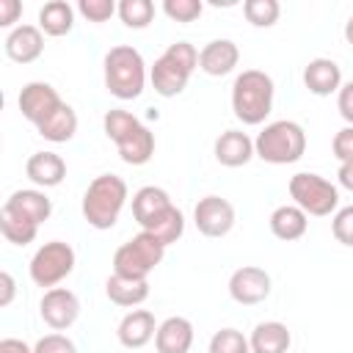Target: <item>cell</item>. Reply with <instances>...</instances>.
I'll use <instances>...</instances> for the list:
<instances>
[{
    "instance_id": "6da1fadb",
    "label": "cell",
    "mask_w": 353,
    "mask_h": 353,
    "mask_svg": "<svg viewBox=\"0 0 353 353\" xmlns=\"http://www.w3.org/2000/svg\"><path fill=\"white\" fill-rule=\"evenodd\" d=\"M273 77L262 69H245L232 85V110L243 124H262L273 110Z\"/></svg>"
},
{
    "instance_id": "7a4b0ae2",
    "label": "cell",
    "mask_w": 353,
    "mask_h": 353,
    "mask_svg": "<svg viewBox=\"0 0 353 353\" xmlns=\"http://www.w3.org/2000/svg\"><path fill=\"white\" fill-rule=\"evenodd\" d=\"M127 204V182L119 174H99L83 193V218L94 229H110Z\"/></svg>"
},
{
    "instance_id": "3957f363",
    "label": "cell",
    "mask_w": 353,
    "mask_h": 353,
    "mask_svg": "<svg viewBox=\"0 0 353 353\" xmlns=\"http://www.w3.org/2000/svg\"><path fill=\"white\" fill-rule=\"evenodd\" d=\"M254 152L259 160L270 165H290L298 163L306 152V132L292 119H279L262 127L254 141Z\"/></svg>"
},
{
    "instance_id": "277c9868",
    "label": "cell",
    "mask_w": 353,
    "mask_h": 353,
    "mask_svg": "<svg viewBox=\"0 0 353 353\" xmlns=\"http://www.w3.org/2000/svg\"><path fill=\"white\" fill-rule=\"evenodd\" d=\"M143 85H146L143 55L130 44L110 47L105 55V88L116 99H135L143 94Z\"/></svg>"
},
{
    "instance_id": "5b68a950",
    "label": "cell",
    "mask_w": 353,
    "mask_h": 353,
    "mask_svg": "<svg viewBox=\"0 0 353 353\" xmlns=\"http://www.w3.org/2000/svg\"><path fill=\"white\" fill-rule=\"evenodd\" d=\"M193 69H199V50L190 41H174L149 72L152 88L160 97H176L185 91Z\"/></svg>"
},
{
    "instance_id": "8992f818",
    "label": "cell",
    "mask_w": 353,
    "mask_h": 353,
    "mask_svg": "<svg viewBox=\"0 0 353 353\" xmlns=\"http://www.w3.org/2000/svg\"><path fill=\"white\" fill-rule=\"evenodd\" d=\"M163 256H165V245L154 234L141 229L132 240L116 248L113 273L127 276V279H149V273L163 262Z\"/></svg>"
},
{
    "instance_id": "52a82bcc",
    "label": "cell",
    "mask_w": 353,
    "mask_h": 353,
    "mask_svg": "<svg viewBox=\"0 0 353 353\" xmlns=\"http://www.w3.org/2000/svg\"><path fill=\"white\" fill-rule=\"evenodd\" d=\"M290 196L295 207H301L306 215H314V218H325L339 207L336 185L312 171H301L290 176Z\"/></svg>"
},
{
    "instance_id": "ba28073f",
    "label": "cell",
    "mask_w": 353,
    "mask_h": 353,
    "mask_svg": "<svg viewBox=\"0 0 353 353\" xmlns=\"http://www.w3.org/2000/svg\"><path fill=\"white\" fill-rule=\"evenodd\" d=\"M28 270H30V281L36 287L52 290L74 270V248L63 240H50L33 254Z\"/></svg>"
},
{
    "instance_id": "9c48e42d",
    "label": "cell",
    "mask_w": 353,
    "mask_h": 353,
    "mask_svg": "<svg viewBox=\"0 0 353 353\" xmlns=\"http://www.w3.org/2000/svg\"><path fill=\"white\" fill-rule=\"evenodd\" d=\"M193 223L204 237H226L234 226V207L223 196H204L193 207Z\"/></svg>"
},
{
    "instance_id": "30bf717a",
    "label": "cell",
    "mask_w": 353,
    "mask_h": 353,
    "mask_svg": "<svg viewBox=\"0 0 353 353\" xmlns=\"http://www.w3.org/2000/svg\"><path fill=\"white\" fill-rule=\"evenodd\" d=\"M229 295L243 306L262 303L270 295V273L256 265H243L229 276Z\"/></svg>"
},
{
    "instance_id": "8fae6325",
    "label": "cell",
    "mask_w": 353,
    "mask_h": 353,
    "mask_svg": "<svg viewBox=\"0 0 353 353\" xmlns=\"http://www.w3.org/2000/svg\"><path fill=\"white\" fill-rule=\"evenodd\" d=\"M39 314L41 320L55 328V331H66L69 325H74V320L80 317V301L72 290L66 287H52L41 295V303H39Z\"/></svg>"
},
{
    "instance_id": "7c38bea8",
    "label": "cell",
    "mask_w": 353,
    "mask_h": 353,
    "mask_svg": "<svg viewBox=\"0 0 353 353\" xmlns=\"http://www.w3.org/2000/svg\"><path fill=\"white\" fill-rule=\"evenodd\" d=\"M17 105H19V113H22L33 127H39L55 108L63 105V99L58 97V91H55L50 83L33 80V83L22 85V91H19V97H17Z\"/></svg>"
},
{
    "instance_id": "4fadbf2b",
    "label": "cell",
    "mask_w": 353,
    "mask_h": 353,
    "mask_svg": "<svg viewBox=\"0 0 353 353\" xmlns=\"http://www.w3.org/2000/svg\"><path fill=\"white\" fill-rule=\"evenodd\" d=\"M240 63V50L232 39H212L199 52V69L210 77H223Z\"/></svg>"
},
{
    "instance_id": "5bb4252c",
    "label": "cell",
    "mask_w": 353,
    "mask_h": 353,
    "mask_svg": "<svg viewBox=\"0 0 353 353\" xmlns=\"http://www.w3.org/2000/svg\"><path fill=\"white\" fill-rule=\"evenodd\" d=\"M44 52V33L39 25H17L6 36V55L17 63H33Z\"/></svg>"
},
{
    "instance_id": "9a60e30c",
    "label": "cell",
    "mask_w": 353,
    "mask_h": 353,
    "mask_svg": "<svg viewBox=\"0 0 353 353\" xmlns=\"http://www.w3.org/2000/svg\"><path fill=\"white\" fill-rule=\"evenodd\" d=\"M154 334H157V323L149 309H132L119 323V342L130 350L143 347L146 342L154 339Z\"/></svg>"
},
{
    "instance_id": "2e32d148",
    "label": "cell",
    "mask_w": 353,
    "mask_h": 353,
    "mask_svg": "<svg viewBox=\"0 0 353 353\" xmlns=\"http://www.w3.org/2000/svg\"><path fill=\"white\" fill-rule=\"evenodd\" d=\"M193 345V323L188 317H165L157 325L154 334V347L157 353H188Z\"/></svg>"
},
{
    "instance_id": "e0dca14e",
    "label": "cell",
    "mask_w": 353,
    "mask_h": 353,
    "mask_svg": "<svg viewBox=\"0 0 353 353\" xmlns=\"http://www.w3.org/2000/svg\"><path fill=\"white\" fill-rule=\"evenodd\" d=\"M303 85L317 97H331L342 88V69L331 58H312L303 69Z\"/></svg>"
},
{
    "instance_id": "ac0fdd59",
    "label": "cell",
    "mask_w": 353,
    "mask_h": 353,
    "mask_svg": "<svg viewBox=\"0 0 353 353\" xmlns=\"http://www.w3.org/2000/svg\"><path fill=\"white\" fill-rule=\"evenodd\" d=\"M254 141L243 130H226L215 138V160L226 168H240L254 157Z\"/></svg>"
},
{
    "instance_id": "d6986e66",
    "label": "cell",
    "mask_w": 353,
    "mask_h": 353,
    "mask_svg": "<svg viewBox=\"0 0 353 353\" xmlns=\"http://www.w3.org/2000/svg\"><path fill=\"white\" fill-rule=\"evenodd\" d=\"M25 174L39 188H55L66 176V163L55 152H33L25 163Z\"/></svg>"
},
{
    "instance_id": "ffe728a7",
    "label": "cell",
    "mask_w": 353,
    "mask_h": 353,
    "mask_svg": "<svg viewBox=\"0 0 353 353\" xmlns=\"http://www.w3.org/2000/svg\"><path fill=\"white\" fill-rule=\"evenodd\" d=\"M6 207L19 212L22 218H28L30 223L41 226L50 215H52V201L47 199L44 190H36V188H22V190H14L8 199H6Z\"/></svg>"
},
{
    "instance_id": "44dd1931",
    "label": "cell",
    "mask_w": 353,
    "mask_h": 353,
    "mask_svg": "<svg viewBox=\"0 0 353 353\" xmlns=\"http://www.w3.org/2000/svg\"><path fill=\"white\" fill-rule=\"evenodd\" d=\"M248 345H251V353H287L292 345V334L284 323L265 320L251 331Z\"/></svg>"
},
{
    "instance_id": "7402d4cb",
    "label": "cell",
    "mask_w": 353,
    "mask_h": 353,
    "mask_svg": "<svg viewBox=\"0 0 353 353\" xmlns=\"http://www.w3.org/2000/svg\"><path fill=\"white\" fill-rule=\"evenodd\" d=\"M309 229V215L295 207V204H281L270 212V232L273 237L284 240V243H292V240H301Z\"/></svg>"
},
{
    "instance_id": "603a6c76",
    "label": "cell",
    "mask_w": 353,
    "mask_h": 353,
    "mask_svg": "<svg viewBox=\"0 0 353 353\" xmlns=\"http://www.w3.org/2000/svg\"><path fill=\"white\" fill-rule=\"evenodd\" d=\"M171 207V196L163 190V188H157V185H143L141 190H135V196H132V218L141 223V229L143 226H149L160 212H165Z\"/></svg>"
},
{
    "instance_id": "cb8c5ba5",
    "label": "cell",
    "mask_w": 353,
    "mask_h": 353,
    "mask_svg": "<svg viewBox=\"0 0 353 353\" xmlns=\"http://www.w3.org/2000/svg\"><path fill=\"white\" fill-rule=\"evenodd\" d=\"M36 130H39V135H41L44 141H50V143H66V141H72L74 132H77V113H74L72 105L63 102V105L55 108Z\"/></svg>"
},
{
    "instance_id": "d4e9b609",
    "label": "cell",
    "mask_w": 353,
    "mask_h": 353,
    "mask_svg": "<svg viewBox=\"0 0 353 353\" xmlns=\"http://www.w3.org/2000/svg\"><path fill=\"white\" fill-rule=\"evenodd\" d=\"M105 292L116 306H138L149 298V281L146 279H127V276H108Z\"/></svg>"
},
{
    "instance_id": "484cf974",
    "label": "cell",
    "mask_w": 353,
    "mask_h": 353,
    "mask_svg": "<svg viewBox=\"0 0 353 353\" xmlns=\"http://www.w3.org/2000/svg\"><path fill=\"white\" fill-rule=\"evenodd\" d=\"M116 149H119V157H121L127 165H143V163H149L152 154H154V132L141 124V127L132 130L124 141H119Z\"/></svg>"
},
{
    "instance_id": "4316f807",
    "label": "cell",
    "mask_w": 353,
    "mask_h": 353,
    "mask_svg": "<svg viewBox=\"0 0 353 353\" xmlns=\"http://www.w3.org/2000/svg\"><path fill=\"white\" fill-rule=\"evenodd\" d=\"M74 25V8L66 0H50L39 11V28L47 36H66Z\"/></svg>"
},
{
    "instance_id": "83f0119b",
    "label": "cell",
    "mask_w": 353,
    "mask_h": 353,
    "mask_svg": "<svg viewBox=\"0 0 353 353\" xmlns=\"http://www.w3.org/2000/svg\"><path fill=\"white\" fill-rule=\"evenodd\" d=\"M0 232H3V237H6L8 243H14V245H28V243L36 240L39 226L30 223L28 218H22L19 212H14V210H8V207L3 204V210H0Z\"/></svg>"
},
{
    "instance_id": "f1b7e54d",
    "label": "cell",
    "mask_w": 353,
    "mask_h": 353,
    "mask_svg": "<svg viewBox=\"0 0 353 353\" xmlns=\"http://www.w3.org/2000/svg\"><path fill=\"white\" fill-rule=\"evenodd\" d=\"M149 234H154L165 248L171 245V243H176L179 237H182V232H185V215H182V210H176L174 204L165 210V212H160L149 226H143Z\"/></svg>"
},
{
    "instance_id": "f546056e",
    "label": "cell",
    "mask_w": 353,
    "mask_h": 353,
    "mask_svg": "<svg viewBox=\"0 0 353 353\" xmlns=\"http://www.w3.org/2000/svg\"><path fill=\"white\" fill-rule=\"evenodd\" d=\"M102 127H105V135H108L113 143H119V141H124L132 130H138V127H141V121H138V116H132L130 110L113 108V110H108V113H105Z\"/></svg>"
},
{
    "instance_id": "4dcf8cb0",
    "label": "cell",
    "mask_w": 353,
    "mask_h": 353,
    "mask_svg": "<svg viewBox=\"0 0 353 353\" xmlns=\"http://www.w3.org/2000/svg\"><path fill=\"white\" fill-rule=\"evenodd\" d=\"M119 17L127 28H149V22L154 19V3L152 0H121L119 3Z\"/></svg>"
},
{
    "instance_id": "1f68e13d",
    "label": "cell",
    "mask_w": 353,
    "mask_h": 353,
    "mask_svg": "<svg viewBox=\"0 0 353 353\" xmlns=\"http://www.w3.org/2000/svg\"><path fill=\"white\" fill-rule=\"evenodd\" d=\"M243 14L254 28H270V25H276L281 6H279V0H245Z\"/></svg>"
},
{
    "instance_id": "d6a6232c",
    "label": "cell",
    "mask_w": 353,
    "mask_h": 353,
    "mask_svg": "<svg viewBox=\"0 0 353 353\" xmlns=\"http://www.w3.org/2000/svg\"><path fill=\"white\" fill-rule=\"evenodd\" d=\"M207 353H251V345L243 336V331H237V328H221V331H215L210 336Z\"/></svg>"
},
{
    "instance_id": "836d02e7",
    "label": "cell",
    "mask_w": 353,
    "mask_h": 353,
    "mask_svg": "<svg viewBox=\"0 0 353 353\" xmlns=\"http://www.w3.org/2000/svg\"><path fill=\"white\" fill-rule=\"evenodd\" d=\"M163 11L174 22H193V19L201 17L204 3L201 0H165L163 3Z\"/></svg>"
},
{
    "instance_id": "e575fe53",
    "label": "cell",
    "mask_w": 353,
    "mask_h": 353,
    "mask_svg": "<svg viewBox=\"0 0 353 353\" xmlns=\"http://www.w3.org/2000/svg\"><path fill=\"white\" fill-rule=\"evenodd\" d=\"M331 232H334L336 243L353 248V204L339 207V210L334 212V218H331Z\"/></svg>"
},
{
    "instance_id": "d590c367",
    "label": "cell",
    "mask_w": 353,
    "mask_h": 353,
    "mask_svg": "<svg viewBox=\"0 0 353 353\" xmlns=\"http://www.w3.org/2000/svg\"><path fill=\"white\" fill-rule=\"evenodd\" d=\"M77 11L88 22H105V19H110L119 11V6L113 0H80L77 3Z\"/></svg>"
},
{
    "instance_id": "8d00e7d4",
    "label": "cell",
    "mask_w": 353,
    "mask_h": 353,
    "mask_svg": "<svg viewBox=\"0 0 353 353\" xmlns=\"http://www.w3.org/2000/svg\"><path fill=\"white\" fill-rule=\"evenodd\" d=\"M33 353H77V347L66 334H44L33 345Z\"/></svg>"
},
{
    "instance_id": "74e56055",
    "label": "cell",
    "mask_w": 353,
    "mask_h": 353,
    "mask_svg": "<svg viewBox=\"0 0 353 353\" xmlns=\"http://www.w3.org/2000/svg\"><path fill=\"white\" fill-rule=\"evenodd\" d=\"M331 152H334V157H336L339 163L353 160V124L342 127V130L334 135V141H331Z\"/></svg>"
},
{
    "instance_id": "f35d334b",
    "label": "cell",
    "mask_w": 353,
    "mask_h": 353,
    "mask_svg": "<svg viewBox=\"0 0 353 353\" xmlns=\"http://www.w3.org/2000/svg\"><path fill=\"white\" fill-rule=\"evenodd\" d=\"M336 108H339V116L353 124V80H347L339 91H336Z\"/></svg>"
},
{
    "instance_id": "ab89813d",
    "label": "cell",
    "mask_w": 353,
    "mask_h": 353,
    "mask_svg": "<svg viewBox=\"0 0 353 353\" xmlns=\"http://www.w3.org/2000/svg\"><path fill=\"white\" fill-rule=\"evenodd\" d=\"M19 14H22V3L19 0H0V28H11Z\"/></svg>"
},
{
    "instance_id": "60d3db41",
    "label": "cell",
    "mask_w": 353,
    "mask_h": 353,
    "mask_svg": "<svg viewBox=\"0 0 353 353\" xmlns=\"http://www.w3.org/2000/svg\"><path fill=\"white\" fill-rule=\"evenodd\" d=\"M14 292H17V284H14V276L8 270L0 273V306H8L14 301Z\"/></svg>"
},
{
    "instance_id": "b9f144b4",
    "label": "cell",
    "mask_w": 353,
    "mask_h": 353,
    "mask_svg": "<svg viewBox=\"0 0 353 353\" xmlns=\"http://www.w3.org/2000/svg\"><path fill=\"white\" fill-rule=\"evenodd\" d=\"M0 353H33V347L25 339L6 336V339H0Z\"/></svg>"
},
{
    "instance_id": "7bdbcfd3",
    "label": "cell",
    "mask_w": 353,
    "mask_h": 353,
    "mask_svg": "<svg viewBox=\"0 0 353 353\" xmlns=\"http://www.w3.org/2000/svg\"><path fill=\"white\" fill-rule=\"evenodd\" d=\"M336 179H339V185H342V188H347V190L353 193V160H347V163H339Z\"/></svg>"
},
{
    "instance_id": "ee69618b",
    "label": "cell",
    "mask_w": 353,
    "mask_h": 353,
    "mask_svg": "<svg viewBox=\"0 0 353 353\" xmlns=\"http://www.w3.org/2000/svg\"><path fill=\"white\" fill-rule=\"evenodd\" d=\"M345 39H347V44H353V14H350V19L345 22Z\"/></svg>"
}]
</instances>
